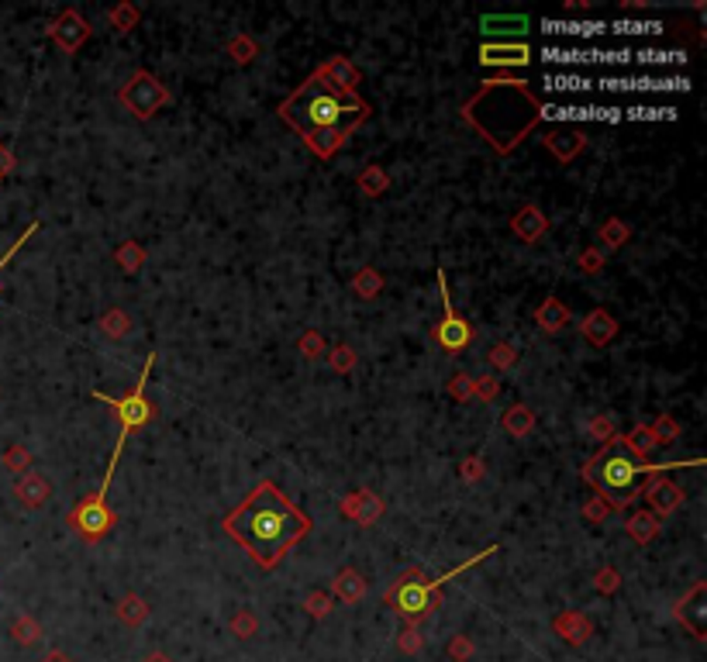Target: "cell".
I'll return each instance as SVG.
<instances>
[{
    "instance_id": "obj_14",
    "label": "cell",
    "mask_w": 707,
    "mask_h": 662,
    "mask_svg": "<svg viewBox=\"0 0 707 662\" xmlns=\"http://www.w3.org/2000/svg\"><path fill=\"white\" fill-rule=\"evenodd\" d=\"M642 497L649 501V510L656 518H666V514H673L676 507L683 504V490L676 487L673 479H666V476H652L642 487Z\"/></svg>"
},
{
    "instance_id": "obj_46",
    "label": "cell",
    "mask_w": 707,
    "mask_h": 662,
    "mask_svg": "<svg viewBox=\"0 0 707 662\" xmlns=\"http://www.w3.org/2000/svg\"><path fill=\"white\" fill-rule=\"evenodd\" d=\"M517 362V348L511 342H497V346L490 348V366L493 370H511Z\"/></svg>"
},
{
    "instance_id": "obj_15",
    "label": "cell",
    "mask_w": 707,
    "mask_h": 662,
    "mask_svg": "<svg viewBox=\"0 0 707 662\" xmlns=\"http://www.w3.org/2000/svg\"><path fill=\"white\" fill-rule=\"evenodd\" d=\"M542 145H546L552 156L559 159V162H573V159L587 149V135L579 131V128L566 125V128H548L546 138H542Z\"/></svg>"
},
{
    "instance_id": "obj_6",
    "label": "cell",
    "mask_w": 707,
    "mask_h": 662,
    "mask_svg": "<svg viewBox=\"0 0 707 662\" xmlns=\"http://www.w3.org/2000/svg\"><path fill=\"white\" fill-rule=\"evenodd\" d=\"M384 604L393 614H400L408 625H421L431 611L442 607V590H435V587L428 583L424 569L411 566L408 572H400V576L393 580V587H386Z\"/></svg>"
},
{
    "instance_id": "obj_19",
    "label": "cell",
    "mask_w": 707,
    "mask_h": 662,
    "mask_svg": "<svg viewBox=\"0 0 707 662\" xmlns=\"http://www.w3.org/2000/svg\"><path fill=\"white\" fill-rule=\"evenodd\" d=\"M14 497H18V504L21 507L35 510V507H42L49 497H52V483H49L42 473L28 470V473L18 476V483H14Z\"/></svg>"
},
{
    "instance_id": "obj_11",
    "label": "cell",
    "mask_w": 707,
    "mask_h": 662,
    "mask_svg": "<svg viewBox=\"0 0 707 662\" xmlns=\"http://www.w3.org/2000/svg\"><path fill=\"white\" fill-rule=\"evenodd\" d=\"M673 618L683 625V628L690 631L697 642H704L707 638V583L704 580L694 583L690 594H683V597L676 600Z\"/></svg>"
},
{
    "instance_id": "obj_47",
    "label": "cell",
    "mask_w": 707,
    "mask_h": 662,
    "mask_svg": "<svg viewBox=\"0 0 707 662\" xmlns=\"http://www.w3.org/2000/svg\"><path fill=\"white\" fill-rule=\"evenodd\" d=\"M604 262H608V255L601 253V249H583V253L577 255V269H579V273H587V276L601 273V269H604Z\"/></svg>"
},
{
    "instance_id": "obj_29",
    "label": "cell",
    "mask_w": 707,
    "mask_h": 662,
    "mask_svg": "<svg viewBox=\"0 0 707 662\" xmlns=\"http://www.w3.org/2000/svg\"><path fill=\"white\" fill-rule=\"evenodd\" d=\"M355 187H359V193H366V197H380V193H386L390 190V173H386L384 166H366L359 176H355Z\"/></svg>"
},
{
    "instance_id": "obj_23",
    "label": "cell",
    "mask_w": 707,
    "mask_h": 662,
    "mask_svg": "<svg viewBox=\"0 0 707 662\" xmlns=\"http://www.w3.org/2000/svg\"><path fill=\"white\" fill-rule=\"evenodd\" d=\"M480 28L486 35H511V42H517V35H528V18L524 14H483Z\"/></svg>"
},
{
    "instance_id": "obj_21",
    "label": "cell",
    "mask_w": 707,
    "mask_h": 662,
    "mask_svg": "<svg viewBox=\"0 0 707 662\" xmlns=\"http://www.w3.org/2000/svg\"><path fill=\"white\" fill-rule=\"evenodd\" d=\"M511 231H515L521 242L535 245V242L548 231V218L535 207V204H524L515 218H511Z\"/></svg>"
},
{
    "instance_id": "obj_16",
    "label": "cell",
    "mask_w": 707,
    "mask_h": 662,
    "mask_svg": "<svg viewBox=\"0 0 707 662\" xmlns=\"http://www.w3.org/2000/svg\"><path fill=\"white\" fill-rule=\"evenodd\" d=\"M483 66H528L532 49L524 42H483L480 45Z\"/></svg>"
},
{
    "instance_id": "obj_25",
    "label": "cell",
    "mask_w": 707,
    "mask_h": 662,
    "mask_svg": "<svg viewBox=\"0 0 707 662\" xmlns=\"http://www.w3.org/2000/svg\"><path fill=\"white\" fill-rule=\"evenodd\" d=\"M625 532L632 541H639V545H649L652 538L659 535V518L645 507V510H635V514H628V521H625Z\"/></svg>"
},
{
    "instance_id": "obj_51",
    "label": "cell",
    "mask_w": 707,
    "mask_h": 662,
    "mask_svg": "<svg viewBox=\"0 0 707 662\" xmlns=\"http://www.w3.org/2000/svg\"><path fill=\"white\" fill-rule=\"evenodd\" d=\"M449 397L452 401H459V404L473 401V379L466 377V373H455V377L449 379Z\"/></svg>"
},
{
    "instance_id": "obj_40",
    "label": "cell",
    "mask_w": 707,
    "mask_h": 662,
    "mask_svg": "<svg viewBox=\"0 0 707 662\" xmlns=\"http://www.w3.org/2000/svg\"><path fill=\"white\" fill-rule=\"evenodd\" d=\"M355 359H359V355H355V348L346 346V342H342V346H335L331 352H328V366H331L335 373H342V377H346V373H353V370H355Z\"/></svg>"
},
{
    "instance_id": "obj_26",
    "label": "cell",
    "mask_w": 707,
    "mask_h": 662,
    "mask_svg": "<svg viewBox=\"0 0 707 662\" xmlns=\"http://www.w3.org/2000/svg\"><path fill=\"white\" fill-rule=\"evenodd\" d=\"M149 614H152V607L138 597V594H125V597L118 600V621H121L125 628H142V625L149 621Z\"/></svg>"
},
{
    "instance_id": "obj_8",
    "label": "cell",
    "mask_w": 707,
    "mask_h": 662,
    "mask_svg": "<svg viewBox=\"0 0 707 662\" xmlns=\"http://www.w3.org/2000/svg\"><path fill=\"white\" fill-rule=\"evenodd\" d=\"M435 276H439V293H442V317H439V324L431 328V335H435V342L442 346V352L459 355L462 348H470V342H473V328H470L466 317L455 311V304H452V297H449V280H446V273L439 269Z\"/></svg>"
},
{
    "instance_id": "obj_4",
    "label": "cell",
    "mask_w": 707,
    "mask_h": 662,
    "mask_svg": "<svg viewBox=\"0 0 707 662\" xmlns=\"http://www.w3.org/2000/svg\"><path fill=\"white\" fill-rule=\"evenodd\" d=\"M663 470H680V463H663V466L642 463L628 452L621 435H614L597 456H590L583 463V479L597 490V497H604L611 504V510H625L632 501L642 497L645 476H659Z\"/></svg>"
},
{
    "instance_id": "obj_36",
    "label": "cell",
    "mask_w": 707,
    "mask_h": 662,
    "mask_svg": "<svg viewBox=\"0 0 707 662\" xmlns=\"http://www.w3.org/2000/svg\"><path fill=\"white\" fill-rule=\"evenodd\" d=\"M0 463H4V470H11V473H28L32 470V452L21 445V441H14V445H7L4 448V456H0Z\"/></svg>"
},
{
    "instance_id": "obj_22",
    "label": "cell",
    "mask_w": 707,
    "mask_h": 662,
    "mask_svg": "<svg viewBox=\"0 0 707 662\" xmlns=\"http://www.w3.org/2000/svg\"><path fill=\"white\" fill-rule=\"evenodd\" d=\"M570 321H573V315H570V308H566L559 297H546V300L535 308V324H539L546 335H559Z\"/></svg>"
},
{
    "instance_id": "obj_38",
    "label": "cell",
    "mask_w": 707,
    "mask_h": 662,
    "mask_svg": "<svg viewBox=\"0 0 707 662\" xmlns=\"http://www.w3.org/2000/svg\"><path fill=\"white\" fill-rule=\"evenodd\" d=\"M649 432H652V439H656V445H670V441L680 439V424H676L673 414H659L656 417V424H649Z\"/></svg>"
},
{
    "instance_id": "obj_48",
    "label": "cell",
    "mask_w": 707,
    "mask_h": 662,
    "mask_svg": "<svg viewBox=\"0 0 707 662\" xmlns=\"http://www.w3.org/2000/svg\"><path fill=\"white\" fill-rule=\"evenodd\" d=\"M583 518H587L590 525H604V521L611 518V504H608L604 497H590V501L583 504Z\"/></svg>"
},
{
    "instance_id": "obj_37",
    "label": "cell",
    "mask_w": 707,
    "mask_h": 662,
    "mask_svg": "<svg viewBox=\"0 0 707 662\" xmlns=\"http://www.w3.org/2000/svg\"><path fill=\"white\" fill-rule=\"evenodd\" d=\"M300 607H304L315 621H324V618L335 611V600H331V594H324V590H307L304 600H300Z\"/></svg>"
},
{
    "instance_id": "obj_24",
    "label": "cell",
    "mask_w": 707,
    "mask_h": 662,
    "mask_svg": "<svg viewBox=\"0 0 707 662\" xmlns=\"http://www.w3.org/2000/svg\"><path fill=\"white\" fill-rule=\"evenodd\" d=\"M501 424H504V432L511 439H528L535 432V410L528 408V404H511V408L504 410Z\"/></svg>"
},
{
    "instance_id": "obj_41",
    "label": "cell",
    "mask_w": 707,
    "mask_h": 662,
    "mask_svg": "<svg viewBox=\"0 0 707 662\" xmlns=\"http://www.w3.org/2000/svg\"><path fill=\"white\" fill-rule=\"evenodd\" d=\"M446 656L452 662H473L477 656V645H473V638L470 635H452L449 645H446Z\"/></svg>"
},
{
    "instance_id": "obj_55",
    "label": "cell",
    "mask_w": 707,
    "mask_h": 662,
    "mask_svg": "<svg viewBox=\"0 0 707 662\" xmlns=\"http://www.w3.org/2000/svg\"><path fill=\"white\" fill-rule=\"evenodd\" d=\"M587 7H590L587 0H566V11H570V14H573V11H587Z\"/></svg>"
},
{
    "instance_id": "obj_54",
    "label": "cell",
    "mask_w": 707,
    "mask_h": 662,
    "mask_svg": "<svg viewBox=\"0 0 707 662\" xmlns=\"http://www.w3.org/2000/svg\"><path fill=\"white\" fill-rule=\"evenodd\" d=\"M42 662H73V659H69V652H63V649H49L42 656Z\"/></svg>"
},
{
    "instance_id": "obj_50",
    "label": "cell",
    "mask_w": 707,
    "mask_h": 662,
    "mask_svg": "<svg viewBox=\"0 0 707 662\" xmlns=\"http://www.w3.org/2000/svg\"><path fill=\"white\" fill-rule=\"evenodd\" d=\"M483 473H486L483 456H466V459L459 463V476H462V483H480Z\"/></svg>"
},
{
    "instance_id": "obj_43",
    "label": "cell",
    "mask_w": 707,
    "mask_h": 662,
    "mask_svg": "<svg viewBox=\"0 0 707 662\" xmlns=\"http://www.w3.org/2000/svg\"><path fill=\"white\" fill-rule=\"evenodd\" d=\"M594 590L597 594H604V597H611V594H618L621 590V572L614 566H604L594 572Z\"/></svg>"
},
{
    "instance_id": "obj_7",
    "label": "cell",
    "mask_w": 707,
    "mask_h": 662,
    "mask_svg": "<svg viewBox=\"0 0 707 662\" xmlns=\"http://www.w3.org/2000/svg\"><path fill=\"white\" fill-rule=\"evenodd\" d=\"M118 100H121V107L128 111L131 118L149 121L159 107L173 104V90L162 83L159 76H152L149 69H138V73H131L128 76V83H121Z\"/></svg>"
},
{
    "instance_id": "obj_2",
    "label": "cell",
    "mask_w": 707,
    "mask_h": 662,
    "mask_svg": "<svg viewBox=\"0 0 707 662\" xmlns=\"http://www.w3.org/2000/svg\"><path fill=\"white\" fill-rule=\"evenodd\" d=\"M462 121L477 128L483 142L501 152L511 156L517 145L532 135V128L542 121V100L528 90L524 80H483L480 90L459 107Z\"/></svg>"
},
{
    "instance_id": "obj_28",
    "label": "cell",
    "mask_w": 707,
    "mask_h": 662,
    "mask_svg": "<svg viewBox=\"0 0 707 662\" xmlns=\"http://www.w3.org/2000/svg\"><path fill=\"white\" fill-rule=\"evenodd\" d=\"M349 286H353L355 297L373 300V297H380V290H384V273H380L377 266H362V269L353 276V284Z\"/></svg>"
},
{
    "instance_id": "obj_30",
    "label": "cell",
    "mask_w": 707,
    "mask_h": 662,
    "mask_svg": "<svg viewBox=\"0 0 707 662\" xmlns=\"http://www.w3.org/2000/svg\"><path fill=\"white\" fill-rule=\"evenodd\" d=\"M225 52L235 66H249L259 56V42L252 38V35L242 32V35H235V38H228Z\"/></svg>"
},
{
    "instance_id": "obj_56",
    "label": "cell",
    "mask_w": 707,
    "mask_h": 662,
    "mask_svg": "<svg viewBox=\"0 0 707 662\" xmlns=\"http://www.w3.org/2000/svg\"><path fill=\"white\" fill-rule=\"evenodd\" d=\"M142 662H173V659H169L166 652H149V656H145Z\"/></svg>"
},
{
    "instance_id": "obj_34",
    "label": "cell",
    "mask_w": 707,
    "mask_h": 662,
    "mask_svg": "<svg viewBox=\"0 0 707 662\" xmlns=\"http://www.w3.org/2000/svg\"><path fill=\"white\" fill-rule=\"evenodd\" d=\"M625 445H628V452L635 456V459H649L652 452H656V439H652V432H649V424H639V428H632L628 435H621Z\"/></svg>"
},
{
    "instance_id": "obj_9",
    "label": "cell",
    "mask_w": 707,
    "mask_h": 662,
    "mask_svg": "<svg viewBox=\"0 0 707 662\" xmlns=\"http://www.w3.org/2000/svg\"><path fill=\"white\" fill-rule=\"evenodd\" d=\"M66 521H69V528L83 538V541H100V538L118 525V510L107 504V497L90 494V497H83L80 504L69 510Z\"/></svg>"
},
{
    "instance_id": "obj_13",
    "label": "cell",
    "mask_w": 707,
    "mask_h": 662,
    "mask_svg": "<svg viewBox=\"0 0 707 662\" xmlns=\"http://www.w3.org/2000/svg\"><path fill=\"white\" fill-rule=\"evenodd\" d=\"M315 80H322L328 87H335L338 94H355L359 83H362V73L355 69L346 56H331L328 63H322L315 69Z\"/></svg>"
},
{
    "instance_id": "obj_10",
    "label": "cell",
    "mask_w": 707,
    "mask_h": 662,
    "mask_svg": "<svg viewBox=\"0 0 707 662\" xmlns=\"http://www.w3.org/2000/svg\"><path fill=\"white\" fill-rule=\"evenodd\" d=\"M90 32H94V28H90V21H87L80 11H73V7H66L63 14H59V18L49 25V38H52V42L63 49L66 56H76V52L87 45Z\"/></svg>"
},
{
    "instance_id": "obj_1",
    "label": "cell",
    "mask_w": 707,
    "mask_h": 662,
    "mask_svg": "<svg viewBox=\"0 0 707 662\" xmlns=\"http://www.w3.org/2000/svg\"><path fill=\"white\" fill-rule=\"evenodd\" d=\"M221 528L252 556L259 569H276L297 541L311 535V518L297 504H290L276 483L262 479L221 521Z\"/></svg>"
},
{
    "instance_id": "obj_3",
    "label": "cell",
    "mask_w": 707,
    "mask_h": 662,
    "mask_svg": "<svg viewBox=\"0 0 707 662\" xmlns=\"http://www.w3.org/2000/svg\"><path fill=\"white\" fill-rule=\"evenodd\" d=\"M280 118L304 138L311 135H338L342 142L353 138V131L369 118V104L359 94H338L322 80H307L300 90L280 104Z\"/></svg>"
},
{
    "instance_id": "obj_31",
    "label": "cell",
    "mask_w": 707,
    "mask_h": 662,
    "mask_svg": "<svg viewBox=\"0 0 707 662\" xmlns=\"http://www.w3.org/2000/svg\"><path fill=\"white\" fill-rule=\"evenodd\" d=\"M42 625L35 621L32 614H21V618H14V625H11V638L21 645V649H32V645H38L42 642Z\"/></svg>"
},
{
    "instance_id": "obj_52",
    "label": "cell",
    "mask_w": 707,
    "mask_h": 662,
    "mask_svg": "<svg viewBox=\"0 0 707 662\" xmlns=\"http://www.w3.org/2000/svg\"><path fill=\"white\" fill-rule=\"evenodd\" d=\"M35 231H38V221H32V224H28V228H25V231H21V238H18V242H14V245H11V249H7V253L0 255V273H4V269H7V262H11V259H14V255L21 253V249H25V245H28V238H32Z\"/></svg>"
},
{
    "instance_id": "obj_20",
    "label": "cell",
    "mask_w": 707,
    "mask_h": 662,
    "mask_svg": "<svg viewBox=\"0 0 707 662\" xmlns=\"http://www.w3.org/2000/svg\"><path fill=\"white\" fill-rule=\"evenodd\" d=\"M331 594L342 600V604H349V607H355V604H362L366 600V594H369V583H366V576L359 572V569L346 566L335 572V580H331Z\"/></svg>"
},
{
    "instance_id": "obj_49",
    "label": "cell",
    "mask_w": 707,
    "mask_h": 662,
    "mask_svg": "<svg viewBox=\"0 0 707 662\" xmlns=\"http://www.w3.org/2000/svg\"><path fill=\"white\" fill-rule=\"evenodd\" d=\"M497 393H501V379L490 377V373H483V377L473 379V397H480V401H497Z\"/></svg>"
},
{
    "instance_id": "obj_17",
    "label": "cell",
    "mask_w": 707,
    "mask_h": 662,
    "mask_svg": "<svg viewBox=\"0 0 707 662\" xmlns=\"http://www.w3.org/2000/svg\"><path fill=\"white\" fill-rule=\"evenodd\" d=\"M552 631L566 642V645H587L590 642V635H594V621L583 614V611H559L556 618H552Z\"/></svg>"
},
{
    "instance_id": "obj_5",
    "label": "cell",
    "mask_w": 707,
    "mask_h": 662,
    "mask_svg": "<svg viewBox=\"0 0 707 662\" xmlns=\"http://www.w3.org/2000/svg\"><path fill=\"white\" fill-rule=\"evenodd\" d=\"M152 366H156V352L145 359V366H142V373H138V383L131 386V393L125 397H111V393H100L94 390V401H100L104 408H111L118 414V421H121V432H118V441H114V452H111V463H107V470H104V483H100V497H107V487H111V479L118 473V463H121V452H125V445L135 432H142L149 421H152V414L156 408L149 404V397H145V386H149V377H152Z\"/></svg>"
},
{
    "instance_id": "obj_18",
    "label": "cell",
    "mask_w": 707,
    "mask_h": 662,
    "mask_svg": "<svg viewBox=\"0 0 707 662\" xmlns=\"http://www.w3.org/2000/svg\"><path fill=\"white\" fill-rule=\"evenodd\" d=\"M579 335L590 342L594 348H604L611 346L614 339H618V321H614L611 311H604V308H594L590 315L579 321Z\"/></svg>"
},
{
    "instance_id": "obj_44",
    "label": "cell",
    "mask_w": 707,
    "mask_h": 662,
    "mask_svg": "<svg viewBox=\"0 0 707 662\" xmlns=\"http://www.w3.org/2000/svg\"><path fill=\"white\" fill-rule=\"evenodd\" d=\"M397 649L404 656H421L424 652V635L418 631V625H408V628L397 635Z\"/></svg>"
},
{
    "instance_id": "obj_32",
    "label": "cell",
    "mask_w": 707,
    "mask_h": 662,
    "mask_svg": "<svg viewBox=\"0 0 707 662\" xmlns=\"http://www.w3.org/2000/svg\"><path fill=\"white\" fill-rule=\"evenodd\" d=\"M138 21H142V11H138L131 0H125V4H114V7L107 11V25H111L114 32H121V35L131 32Z\"/></svg>"
},
{
    "instance_id": "obj_45",
    "label": "cell",
    "mask_w": 707,
    "mask_h": 662,
    "mask_svg": "<svg viewBox=\"0 0 707 662\" xmlns=\"http://www.w3.org/2000/svg\"><path fill=\"white\" fill-rule=\"evenodd\" d=\"M587 435H590L594 441H604V445H608V441L618 435V432H614V417H611V414H597V417H590V424H587Z\"/></svg>"
},
{
    "instance_id": "obj_12",
    "label": "cell",
    "mask_w": 707,
    "mask_h": 662,
    "mask_svg": "<svg viewBox=\"0 0 707 662\" xmlns=\"http://www.w3.org/2000/svg\"><path fill=\"white\" fill-rule=\"evenodd\" d=\"M384 510H386V501L380 494H373V490H353V494H346L342 504H338V514H342L346 521L359 525V528H373V525L384 518Z\"/></svg>"
},
{
    "instance_id": "obj_42",
    "label": "cell",
    "mask_w": 707,
    "mask_h": 662,
    "mask_svg": "<svg viewBox=\"0 0 707 662\" xmlns=\"http://www.w3.org/2000/svg\"><path fill=\"white\" fill-rule=\"evenodd\" d=\"M228 628H231V635L235 638H252L259 631V618L252 614V611H238V614H231V621H228Z\"/></svg>"
},
{
    "instance_id": "obj_27",
    "label": "cell",
    "mask_w": 707,
    "mask_h": 662,
    "mask_svg": "<svg viewBox=\"0 0 707 662\" xmlns=\"http://www.w3.org/2000/svg\"><path fill=\"white\" fill-rule=\"evenodd\" d=\"M597 238H601V245L614 253V249H621V245H628V238H632V224L621 218H608L601 228H597Z\"/></svg>"
},
{
    "instance_id": "obj_53",
    "label": "cell",
    "mask_w": 707,
    "mask_h": 662,
    "mask_svg": "<svg viewBox=\"0 0 707 662\" xmlns=\"http://www.w3.org/2000/svg\"><path fill=\"white\" fill-rule=\"evenodd\" d=\"M11 169H14V156H11V149H4V145H0V180H4Z\"/></svg>"
},
{
    "instance_id": "obj_33",
    "label": "cell",
    "mask_w": 707,
    "mask_h": 662,
    "mask_svg": "<svg viewBox=\"0 0 707 662\" xmlns=\"http://www.w3.org/2000/svg\"><path fill=\"white\" fill-rule=\"evenodd\" d=\"M114 262H118V269H121V273L135 276V273L145 266V249H142L138 242H121V245L114 249Z\"/></svg>"
},
{
    "instance_id": "obj_35",
    "label": "cell",
    "mask_w": 707,
    "mask_h": 662,
    "mask_svg": "<svg viewBox=\"0 0 707 662\" xmlns=\"http://www.w3.org/2000/svg\"><path fill=\"white\" fill-rule=\"evenodd\" d=\"M97 328H100V331H104L107 339H114V342H118V339H125V335L131 331V317L125 315L121 308H111L107 315H100Z\"/></svg>"
},
{
    "instance_id": "obj_39",
    "label": "cell",
    "mask_w": 707,
    "mask_h": 662,
    "mask_svg": "<svg viewBox=\"0 0 707 662\" xmlns=\"http://www.w3.org/2000/svg\"><path fill=\"white\" fill-rule=\"evenodd\" d=\"M324 348H328V346H324V335H322V331H315V328H307V331L297 339V352H300L304 359H311V362H315V359H322Z\"/></svg>"
}]
</instances>
